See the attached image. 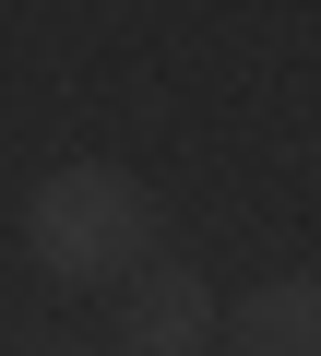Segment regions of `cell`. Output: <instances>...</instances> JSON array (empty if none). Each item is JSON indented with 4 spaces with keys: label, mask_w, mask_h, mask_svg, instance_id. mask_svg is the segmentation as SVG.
Segmentation results:
<instances>
[{
    "label": "cell",
    "mask_w": 321,
    "mask_h": 356,
    "mask_svg": "<svg viewBox=\"0 0 321 356\" xmlns=\"http://www.w3.org/2000/svg\"><path fill=\"white\" fill-rule=\"evenodd\" d=\"M24 261L48 285H131L155 261V191L107 154H72L24 191Z\"/></svg>",
    "instance_id": "obj_1"
},
{
    "label": "cell",
    "mask_w": 321,
    "mask_h": 356,
    "mask_svg": "<svg viewBox=\"0 0 321 356\" xmlns=\"http://www.w3.org/2000/svg\"><path fill=\"white\" fill-rule=\"evenodd\" d=\"M119 344H131V356H203V344H214V285H203L191 261H143V273L119 285Z\"/></svg>",
    "instance_id": "obj_2"
},
{
    "label": "cell",
    "mask_w": 321,
    "mask_h": 356,
    "mask_svg": "<svg viewBox=\"0 0 321 356\" xmlns=\"http://www.w3.org/2000/svg\"><path fill=\"white\" fill-rule=\"evenodd\" d=\"M214 321H226L238 356H321V285H309V273H274V285H250V297L214 309Z\"/></svg>",
    "instance_id": "obj_3"
},
{
    "label": "cell",
    "mask_w": 321,
    "mask_h": 356,
    "mask_svg": "<svg viewBox=\"0 0 321 356\" xmlns=\"http://www.w3.org/2000/svg\"><path fill=\"white\" fill-rule=\"evenodd\" d=\"M48 356H84V344H48Z\"/></svg>",
    "instance_id": "obj_4"
}]
</instances>
